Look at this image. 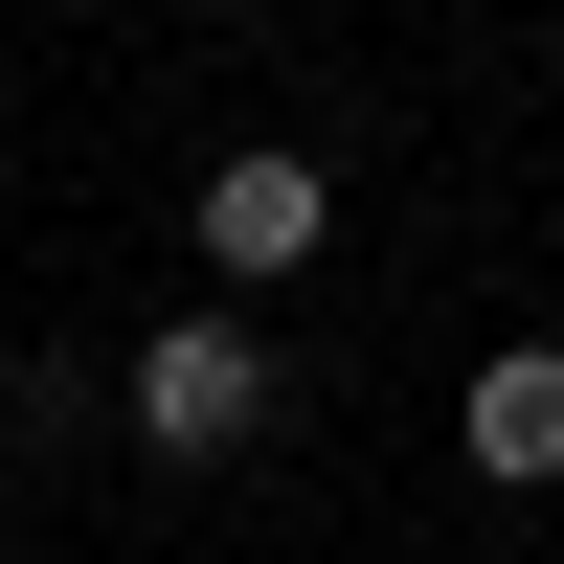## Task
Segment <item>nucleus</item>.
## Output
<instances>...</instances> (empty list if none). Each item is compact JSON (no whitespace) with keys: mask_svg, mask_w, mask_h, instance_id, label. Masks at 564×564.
Here are the masks:
<instances>
[{"mask_svg":"<svg viewBox=\"0 0 564 564\" xmlns=\"http://www.w3.org/2000/svg\"><path fill=\"white\" fill-rule=\"evenodd\" d=\"M181 226H204L226 294H294L316 249H339V159H294V135H226L204 181H181Z\"/></svg>","mask_w":564,"mask_h":564,"instance_id":"nucleus-1","label":"nucleus"},{"mask_svg":"<svg viewBox=\"0 0 564 564\" xmlns=\"http://www.w3.org/2000/svg\"><path fill=\"white\" fill-rule=\"evenodd\" d=\"M249 430H271V339L249 316H159V339H135V452H159V475H226Z\"/></svg>","mask_w":564,"mask_h":564,"instance_id":"nucleus-2","label":"nucleus"},{"mask_svg":"<svg viewBox=\"0 0 564 564\" xmlns=\"http://www.w3.org/2000/svg\"><path fill=\"white\" fill-rule=\"evenodd\" d=\"M452 452H475L497 497H542V475H564V339H497L475 384H452Z\"/></svg>","mask_w":564,"mask_h":564,"instance_id":"nucleus-3","label":"nucleus"},{"mask_svg":"<svg viewBox=\"0 0 564 564\" xmlns=\"http://www.w3.org/2000/svg\"><path fill=\"white\" fill-rule=\"evenodd\" d=\"M181 23H226V0H181Z\"/></svg>","mask_w":564,"mask_h":564,"instance_id":"nucleus-4","label":"nucleus"}]
</instances>
